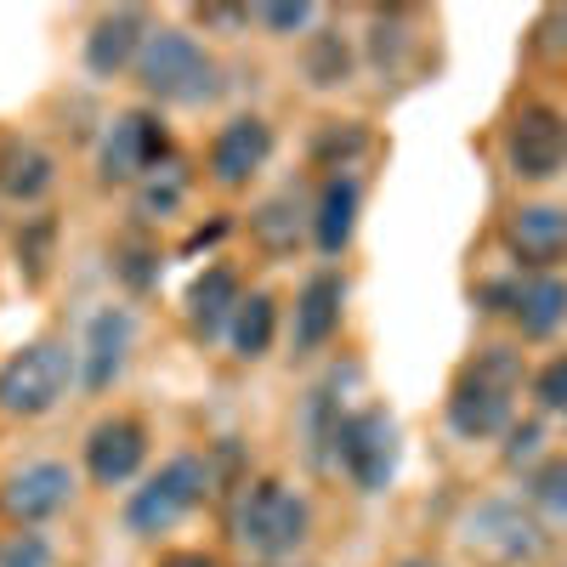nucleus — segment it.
<instances>
[{"instance_id":"26","label":"nucleus","mask_w":567,"mask_h":567,"mask_svg":"<svg viewBox=\"0 0 567 567\" xmlns=\"http://www.w3.org/2000/svg\"><path fill=\"white\" fill-rule=\"evenodd\" d=\"M534 398H539L545 409H567V358H550V363L539 369Z\"/></svg>"},{"instance_id":"4","label":"nucleus","mask_w":567,"mask_h":567,"mask_svg":"<svg viewBox=\"0 0 567 567\" xmlns=\"http://www.w3.org/2000/svg\"><path fill=\"white\" fill-rule=\"evenodd\" d=\"M74 363H80V352H69L63 341L18 347L7 363H0V414H12V420L52 414L74 386Z\"/></svg>"},{"instance_id":"3","label":"nucleus","mask_w":567,"mask_h":567,"mask_svg":"<svg viewBox=\"0 0 567 567\" xmlns=\"http://www.w3.org/2000/svg\"><path fill=\"white\" fill-rule=\"evenodd\" d=\"M307 528H312V505L296 488L272 483V477L250 483L239 511H233V539H239L245 550H256V556H267V561L296 556L307 545Z\"/></svg>"},{"instance_id":"13","label":"nucleus","mask_w":567,"mask_h":567,"mask_svg":"<svg viewBox=\"0 0 567 567\" xmlns=\"http://www.w3.org/2000/svg\"><path fill=\"white\" fill-rule=\"evenodd\" d=\"M148 12L142 7H120L109 18H97V29L85 34V69L97 80H114L120 69H136L142 45H148Z\"/></svg>"},{"instance_id":"20","label":"nucleus","mask_w":567,"mask_h":567,"mask_svg":"<svg viewBox=\"0 0 567 567\" xmlns=\"http://www.w3.org/2000/svg\"><path fill=\"white\" fill-rule=\"evenodd\" d=\"M272 323H278L272 296H267V290L245 296V301H239V312H233V323H227L233 352H239V358H261V352L272 347Z\"/></svg>"},{"instance_id":"16","label":"nucleus","mask_w":567,"mask_h":567,"mask_svg":"<svg viewBox=\"0 0 567 567\" xmlns=\"http://www.w3.org/2000/svg\"><path fill=\"white\" fill-rule=\"evenodd\" d=\"M58 182V159L40 148L29 136H0V194L18 199V205H34L45 187Z\"/></svg>"},{"instance_id":"29","label":"nucleus","mask_w":567,"mask_h":567,"mask_svg":"<svg viewBox=\"0 0 567 567\" xmlns=\"http://www.w3.org/2000/svg\"><path fill=\"white\" fill-rule=\"evenodd\" d=\"M534 443H539V432H534V425H516V432H511V460L534 454Z\"/></svg>"},{"instance_id":"18","label":"nucleus","mask_w":567,"mask_h":567,"mask_svg":"<svg viewBox=\"0 0 567 567\" xmlns=\"http://www.w3.org/2000/svg\"><path fill=\"white\" fill-rule=\"evenodd\" d=\"M239 278H233V267H205L194 278V290H187V318H194L199 336H221V329L233 323V312H239Z\"/></svg>"},{"instance_id":"7","label":"nucleus","mask_w":567,"mask_h":567,"mask_svg":"<svg viewBox=\"0 0 567 567\" xmlns=\"http://www.w3.org/2000/svg\"><path fill=\"white\" fill-rule=\"evenodd\" d=\"M165 165H171V136H165V120L154 109H125L109 120L103 148H97L103 182H142Z\"/></svg>"},{"instance_id":"8","label":"nucleus","mask_w":567,"mask_h":567,"mask_svg":"<svg viewBox=\"0 0 567 567\" xmlns=\"http://www.w3.org/2000/svg\"><path fill=\"white\" fill-rule=\"evenodd\" d=\"M505 159H511V176L550 182L567 165V120L545 103H528L505 131Z\"/></svg>"},{"instance_id":"21","label":"nucleus","mask_w":567,"mask_h":567,"mask_svg":"<svg viewBox=\"0 0 567 567\" xmlns=\"http://www.w3.org/2000/svg\"><path fill=\"white\" fill-rule=\"evenodd\" d=\"M182 194H187V176H182V165L171 159L165 171H154V176H142V182H136V216L165 221V216H176Z\"/></svg>"},{"instance_id":"10","label":"nucleus","mask_w":567,"mask_h":567,"mask_svg":"<svg viewBox=\"0 0 567 567\" xmlns=\"http://www.w3.org/2000/svg\"><path fill=\"white\" fill-rule=\"evenodd\" d=\"M142 460H148V432H142V420L114 414V420L91 425V437H85V471H91V483L120 488V483H131L136 471H142Z\"/></svg>"},{"instance_id":"14","label":"nucleus","mask_w":567,"mask_h":567,"mask_svg":"<svg viewBox=\"0 0 567 567\" xmlns=\"http://www.w3.org/2000/svg\"><path fill=\"white\" fill-rule=\"evenodd\" d=\"M341 307H347V278L341 272H312L301 301H296V329H290L296 352H318L329 336H336V329H341Z\"/></svg>"},{"instance_id":"19","label":"nucleus","mask_w":567,"mask_h":567,"mask_svg":"<svg viewBox=\"0 0 567 567\" xmlns=\"http://www.w3.org/2000/svg\"><path fill=\"white\" fill-rule=\"evenodd\" d=\"M561 318H567V284L561 278H534L516 290V323H523V336L545 341L561 329Z\"/></svg>"},{"instance_id":"11","label":"nucleus","mask_w":567,"mask_h":567,"mask_svg":"<svg viewBox=\"0 0 567 567\" xmlns=\"http://www.w3.org/2000/svg\"><path fill=\"white\" fill-rule=\"evenodd\" d=\"M131 341H136V318L125 307H103L97 318L85 323V352H80V381L85 392H109L120 374H125V358H131Z\"/></svg>"},{"instance_id":"5","label":"nucleus","mask_w":567,"mask_h":567,"mask_svg":"<svg viewBox=\"0 0 567 567\" xmlns=\"http://www.w3.org/2000/svg\"><path fill=\"white\" fill-rule=\"evenodd\" d=\"M205 488H210L205 460L176 454V460H165V465L154 471V477L131 494V505H125V528H131L136 539H154V534L176 528L182 516L205 499Z\"/></svg>"},{"instance_id":"12","label":"nucleus","mask_w":567,"mask_h":567,"mask_svg":"<svg viewBox=\"0 0 567 567\" xmlns=\"http://www.w3.org/2000/svg\"><path fill=\"white\" fill-rule=\"evenodd\" d=\"M272 159V125L261 114H239V120H227L210 142V176L221 187H245L261 165Z\"/></svg>"},{"instance_id":"28","label":"nucleus","mask_w":567,"mask_h":567,"mask_svg":"<svg viewBox=\"0 0 567 567\" xmlns=\"http://www.w3.org/2000/svg\"><path fill=\"white\" fill-rule=\"evenodd\" d=\"M199 18H205V23H216V29H239L250 12H239V7H205Z\"/></svg>"},{"instance_id":"24","label":"nucleus","mask_w":567,"mask_h":567,"mask_svg":"<svg viewBox=\"0 0 567 567\" xmlns=\"http://www.w3.org/2000/svg\"><path fill=\"white\" fill-rule=\"evenodd\" d=\"M256 233H261V239H267L272 250H290V245H296V227H290V199H272V205H261Z\"/></svg>"},{"instance_id":"27","label":"nucleus","mask_w":567,"mask_h":567,"mask_svg":"<svg viewBox=\"0 0 567 567\" xmlns=\"http://www.w3.org/2000/svg\"><path fill=\"white\" fill-rule=\"evenodd\" d=\"M272 34H296V29H307L312 18H318V7H307V0H296V7H261L256 12Z\"/></svg>"},{"instance_id":"17","label":"nucleus","mask_w":567,"mask_h":567,"mask_svg":"<svg viewBox=\"0 0 567 567\" xmlns=\"http://www.w3.org/2000/svg\"><path fill=\"white\" fill-rule=\"evenodd\" d=\"M358 205H363V187L358 176L336 171L323 182V194H318V216H312V239L323 256H341L352 245V233H358Z\"/></svg>"},{"instance_id":"23","label":"nucleus","mask_w":567,"mask_h":567,"mask_svg":"<svg viewBox=\"0 0 567 567\" xmlns=\"http://www.w3.org/2000/svg\"><path fill=\"white\" fill-rule=\"evenodd\" d=\"M534 499L545 505L550 523H567V460L539 465V477H534Z\"/></svg>"},{"instance_id":"15","label":"nucleus","mask_w":567,"mask_h":567,"mask_svg":"<svg viewBox=\"0 0 567 567\" xmlns=\"http://www.w3.org/2000/svg\"><path fill=\"white\" fill-rule=\"evenodd\" d=\"M505 245L523 256L528 267H550L556 256H567V210L561 205H523V210H511Z\"/></svg>"},{"instance_id":"2","label":"nucleus","mask_w":567,"mask_h":567,"mask_svg":"<svg viewBox=\"0 0 567 567\" xmlns=\"http://www.w3.org/2000/svg\"><path fill=\"white\" fill-rule=\"evenodd\" d=\"M516 386H523V358L511 347H488L477 363H471L454 392H449V425L460 437H494L511 425V409H516Z\"/></svg>"},{"instance_id":"1","label":"nucleus","mask_w":567,"mask_h":567,"mask_svg":"<svg viewBox=\"0 0 567 567\" xmlns=\"http://www.w3.org/2000/svg\"><path fill=\"white\" fill-rule=\"evenodd\" d=\"M136 85L148 91L154 103L205 109L221 91V69L187 29H154L148 45H142V58H136Z\"/></svg>"},{"instance_id":"22","label":"nucleus","mask_w":567,"mask_h":567,"mask_svg":"<svg viewBox=\"0 0 567 567\" xmlns=\"http://www.w3.org/2000/svg\"><path fill=\"white\" fill-rule=\"evenodd\" d=\"M307 74H312V85H347V74H352V58H347V45H341V34H318L312 40V58H307Z\"/></svg>"},{"instance_id":"30","label":"nucleus","mask_w":567,"mask_h":567,"mask_svg":"<svg viewBox=\"0 0 567 567\" xmlns=\"http://www.w3.org/2000/svg\"><path fill=\"white\" fill-rule=\"evenodd\" d=\"M398 567H437V561H420V556H409V561H398Z\"/></svg>"},{"instance_id":"9","label":"nucleus","mask_w":567,"mask_h":567,"mask_svg":"<svg viewBox=\"0 0 567 567\" xmlns=\"http://www.w3.org/2000/svg\"><path fill=\"white\" fill-rule=\"evenodd\" d=\"M74 494V471L58 465V460H34V465H18L7 488H0V505H7V516L18 528H34L45 523V516H58Z\"/></svg>"},{"instance_id":"25","label":"nucleus","mask_w":567,"mask_h":567,"mask_svg":"<svg viewBox=\"0 0 567 567\" xmlns=\"http://www.w3.org/2000/svg\"><path fill=\"white\" fill-rule=\"evenodd\" d=\"M0 567H52V545L40 534H18L0 545Z\"/></svg>"},{"instance_id":"6","label":"nucleus","mask_w":567,"mask_h":567,"mask_svg":"<svg viewBox=\"0 0 567 567\" xmlns=\"http://www.w3.org/2000/svg\"><path fill=\"white\" fill-rule=\"evenodd\" d=\"M398 420L386 409H358L341 420V432H336V460L347 465V477L363 488V494H381L392 488L398 477Z\"/></svg>"}]
</instances>
